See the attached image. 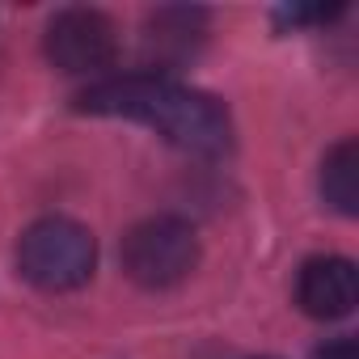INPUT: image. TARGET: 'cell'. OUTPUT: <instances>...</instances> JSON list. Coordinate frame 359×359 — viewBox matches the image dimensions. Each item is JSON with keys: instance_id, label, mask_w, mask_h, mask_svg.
<instances>
[{"instance_id": "obj_1", "label": "cell", "mask_w": 359, "mask_h": 359, "mask_svg": "<svg viewBox=\"0 0 359 359\" xmlns=\"http://www.w3.org/2000/svg\"><path fill=\"white\" fill-rule=\"evenodd\" d=\"M76 110L135 118V123L152 127L165 144L195 152V156H220L233 144V118L212 93L187 89L169 76H156V72L106 76V81L76 93Z\"/></svg>"}, {"instance_id": "obj_5", "label": "cell", "mask_w": 359, "mask_h": 359, "mask_svg": "<svg viewBox=\"0 0 359 359\" xmlns=\"http://www.w3.org/2000/svg\"><path fill=\"white\" fill-rule=\"evenodd\" d=\"M359 300V279H355V262L338 258V254H321L309 258L296 275V304L317 317V321H338L355 309Z\"/></svg>"}, {"instance_id": "obj_6", "label": "cell", "mask_w": 359, "mask_h": 359, "mask_svg": "<svg viewBox=\"0 0 359 359\" xmlns=\"http://www.w3.org/2000/svg\"><path fill=\"white\" fill-rule=\"evenodd\" d=\"M203 30H208L203 9H156L148 18V51L161 64H177L203 43Z\"/></svg>"}, {"instance_id": "obj_2", "label": "cell", "mask_w": 359, "mask_h": 359, "mask_svg": "<svg viewBox=\"0 0 359 359\" xmlns=\"http://www.w3.org/2000/svg\"><path fill=\"white\" fill-rule=\"evenodd\" d=\"M18 266L43 292H72V287L89 283V275L97 266V241L85 224H76L68 216H47L22 233Z\"/></svg>"}, {"instance_id": "obj_9", "label": "cell", "mask_w": 359, "mask_h": 359, "mask_svg": "<svg viewBox=\"0 0 359 359\" xmlns=\"http://www.w3.org/2000/svg\"><path fill=\"white\" fill-rule=\"evenodd\" d=\"M313 359H359V346H355V338H330V342H321L317 351H313Z\"/></svg>"}, {"instance_id": "obj_7", "label": "cell", "mask_w": 359, "mask_h": 359, "mask_svg": "<svg viewBox=\"0 0 359 359\" xmlns=\"http://www.w3.org/2000/svg\"><path fill=\"white\" fill-rule=\"evenodd\" d=\"M321 199L338 216H359V144L346 135L321 161Z\"/></svg>"}, {"instance_id": "obj_3", "label": "cell", "mask_w": 359, "mask_h": 359, "mask_svg": "<svg viewBox=\"0 0 359 359\" xmlns=\"http://www.w3.org/2000/svg\"><path fill=\"white\" fill-rule=\"evenodd\" d=\"M199 262V237L177 216H152L123 237V271L140 287H173Z\"/></svg>"}, {"instance_id": "obj_8", "label": "cell", "mask_w": 359, "mask_h": 359, "mask_svg": "<svg viewBox=\"0 0 359 359\" xmlns=\"http://www.w3.org/2000/svg\"><path fill=\"white\" fill-rule=\"evenodd\" d=\"M342 13V5H287V9H275V22L279 26H325Z\"/></svg>"}, {"instance_id": "obj_4", "label": "cell", "mask_w": 359, "mask_h": 359, "mask_svg": "<svg viewBox=\"0 0 359 359\" xmlns=\"http://www.w3.org/2000/svg\"><path fill=\"white\" fill-rule=\"evenodd\" d=\"M43 51L60 72L89 76V72H102L118 60V30L97 9H60L47 22Z\"/></svg>"}]
</instances>
